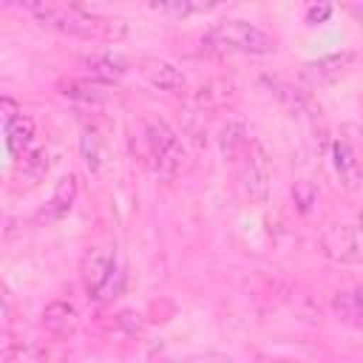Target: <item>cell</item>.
Masks as SVG:
<instances>
[{
    "mask_svg": "<svg viewBox=\"0 0 363 363\" xmlns=\"http://www.w3.org/2000/svg\"><path fill=\"white\" fill-rule=\"evenodd\" d=\"M142 136H145L147 153H150V159L156 164V173L162 179H173L187 167V150H184L179 133L164 119L147 116L145 128H142Z\"/></svg>",
    "mask_w": 363,
    "mask_h": 363,
    "instance_id": "6da1fadb",
    "label": "cell"
},
{
    "mask_svg": "<svg viewBox=\"0 0 363 363\" xmlns=\"http://www.w3.org/2000/svg\"><path fill=\"white\" fill-rule=\"evenodd\" d=\"M207 40L216 48L241 51V54H272L275 51V40L264 28H258L247 20H221L210 28Z\"/></svg>",
    "mask_w": 363,
    "mask_h": 363,
    "instance_id": "7a4b0ae2",
    "label": "cell"
},
{
    "mask_svg": "<svg viewBox=\"0 0 363 363\" xmlns=\"http://www.w3.org/2000/svg\"><path fill=\"white\" fill-rule=\"evenodd\" d=\"M320 252L337 264H363V230L354 224H329L320 233Z\"/></svg>",
    "mask_w": 363,
    "mask_h": 363,
    "instance_id": "3957f363",
    "label": "cell"
},
{
    "mask_svg": "<svg viewBox=\"0 0 363 363\" xmlns=\"http://www.w3.org/2000/svg\"><path fill=\"white\" fill-rule=\"evenodd\" d=\"M119 267H116V258H113V252L108 250V247H94V250H88L85 252V258H82V267H79V278H82V286H85V292H88V298H99V292H102V286L108 284V278L116 272Z\"/></svg>",
    "mask_w": 363,
    "mask_h": 363,
    "instance_id": "277c9868",
    "label": "cell"
},
{
    "mask_svg": "<svg viewBox=\"0 0 363 363\" xmlns=\"http://www.w3.org/2000/svg\"><path fill=\"white\" fill-rule=\"evenodd\" d=\"M31 14H34V20H37L40 26H45V28H51V31H60V34H65V37L88 40V37L94 34L91 23H88L85 17H79V14L68 11V9H60V6H54V3H45V6H40V9L31 11Z\"/></svg>",
    "mask_w": 363,
    "mask_h": 363,
    "instance_id": "5b68a950",
    "label": "cell"
},
{
    "mask_svg": "<svg viewBox=\"0 0 363 363\" xmlns=\"http://www.w3.org/2000/svg\"><path fill=\"white\" fill-rule=\"evenodd\" d=\"M354 57L349 54V51H343V54H332V57H320V60H315V62H306L303 68H301V79L309 85V88H326V85H332L343 71H346V65L352 62Z\"/></svg>",
    "mask_w": 363,
    "mask_h": 363,
    "instance_id": "8992f818",
    "label": "cell"
},
{
    "mask_svg": "<svg viewBox=\"0 0 363 363\" xmlns=\"http://www.w3.org/2000/svg\"><path fill=\"white\" fill-rule=\"evenodd\" d=\"M142 74H145V79H147L153 88L167 91V94H182V91L187 88V77L182 74V68H176L173 62L159 60V57L142 60Z\"/></svg>",
    "mask_w": 363,
    "mask_h": 363,
    "instance_id": "52a82bcc",
    "label": "cell"
},
{
    "mask_svg": "<svg viewBox=\"0 0 363 363\" xmlns=\"http://www.w3.org/2000/svg\"><path fill=\"white\" fill-rule=\"evenodd\" d=\"M79 326V312L71 301H51L45 309H43V329L54 337H71Z\"/></svg>",
    "mask_w": 363,
    "mask_h": 363,
    "instance_id": "ba28073f",
    "label": "cell"
},
{
    "mask_svg": "<svg viewBox=\"0 0 363 363\" xmlns=\"http://www.w3.org/2000/svg\"><path fill=\"white\" fill-rule=\"evenodd\" d=\"M77 190H79V184H77V176L74 173H68V176H62L60 182H57V187H54V193H51V201L40 210V221H57V218H62L71 207H74V199H77Z\"/></svg>",
    "mask_w": 363,
    "mask_h": 363,
    "instance_id": "9c48e42d",
    "label": "cell"
},
{
    "mask_svg": "<svg viewBox=\"0 0 363 363\" xmlns=\"http://www.w3.org/2000/svg\"><path fill=\"white\" fill-rule=\"evenodd\" d=\"M267 179H269V170H267V159L264 153L247 156V167L241 170V190L250 201H264L267 199Z\"/></svg>",
    "mask_w": 363,
    "mask_h": 363,
    "instance_id": "30bf717a",
    "label": "cell"
},
{
    "mask_svg": "<svg viewBox=\"0 0 363 363\" xmlns=\"http://www.w3.org/2000/svg\"><path fill=\"white\" fill-rule=\"evenodd\" d=\"M218 150L227 162H241L250 156L252 150V142H250V133L241 122H227L218 133Z\"/></svg>",
    "mask_w": 363,
    "mask_h": 363,
    "instance_id": "8fae6325",
    "label": "cell"
},
{
    "mask_svg": "<svg viewBox=\"0 0 363 363\" xmlns=\"http://www.w3.org/2000/svg\"><path fill=\"white\" fill-rule=\"evenodd\" d=\"M332 312L337 315V320L363 329V284L335 292L332 295Z\"/></svg>",
    "mask_w": 363,
    "mask_h": 363,
    "instance_id": "7c38bea8",
    "label": "cell"
},
{
    "mask_svg": "<svg viewBox=\"0 0 363 363\" xmlns=\"http://www.w3.org/2000/svg\"><path fill=\"white\" fill-rule=\"evenodd\" d=\"M85 65V71L99 79V82H111V79H119L125 71H128V62L116 54H91V57H82L79 60Z\"/></svg>",
    "mask_w": 363,
    "mask_h": 363,
    "instance_id": "4fadbf2b",
    "label": "cell"
},
{
    "mask_svg": "<svg viewBox=\"0 0 363 363\" xmlns=\"http://www.w3.org/2000/svg\"><path fill=\"white\" fill-rule=\"evenodd\" d=\"M332 159H335V170H337V176L343 182V187L346 190H354L360 184V164H357L354 153L349 150V145L337 139L332 145Z\"/></svg>",
    "mask_w": 363,
    "mask_h": 363,
    "instance_id": "5bb4252c",
    "label": "cell"
},
{
    "mask_svg": "<svg viewBox=\"0 0 363 363\" xmlns=\"http://www.w3.org/2000/svg\"><path fill=\"white\" fill-rule=\"evenodd\" d=\"M6 142L14 153H28L31 150V142H34V122L31 116L20 113L17 119H11L6 125Z\"/></svg>",
    "mask_w": 363,
    "mask_h": 363,
    "instance_id": "9a60e30c",
    "label": "cell"
},
{
    "mask_svg": "<svg viewBox=\"0 0 363 363\" xmlns=\"http://www.w3.org/2000/svg\"><path fill=\"white\" fill-rule=\"evenodd\" d=\"M60 94L62 96H71V99H79V102H102L105 99V91L99 85V79H65L60 82Z\"/></svg>",
    "mask_w": 363,
    "mask_h": 363,
    "instance_id": "2e32d148",
    "label": "cell"
},
{
    "mask_svg": "<svg viewBox=\"0 0 363 363\" xmlns=\"http://www.w3.org/2000/svg\"><path fill=\"white\" fill-rule=\"evenodd\" d=\"M20 173H23V179L28 184H37L40 179H45V173H48V153L40 150V147H31L28 153H23Z\"/></svg>",
    "mask_w": 363,
    "mask_h": 363,
    "instance_id": "e0dca14e",
    "label": "cell"
},
{
    "mask_svg": "<svg viewBox=\"0 0 363 363\" xmlns=\"http://www.w3.org/2000/svg\"><path fill=\"white\" fill-rule=\"evenodd\" d=\"M292 201L298 204L301 213H309V210L318 204V190H315V184L306 182V179L295 182V187H292Z\"/></svg>",
    "mask_w": 363,
    "mask_h": 363,
    "instance_id": "ac0fdd59",
    "label": "cell"
},
{
    "mask_svg": "<svg viewBox=\"0 0 363 363\" xmlns=\"http://www.w3.org/2000/svg\"><path fill=\"white\" fill-rule=\"evenodd\" d=\"M329 14H332V3L329 0H306L303 3V17H306L309 26H318V23L329 20Z\"/></svg>",
    "mask_w": 363,
    "mask_h": 363,
    "instance_id": "d6986e66",
    "label": "cell"
},
{
    "mask_svg": "<svg viewBox=\"0 0 363 363\" xmlns=\"http://www.w3.org/2000/svg\"><path fill=\"white\" fill-rule=\"evenodd\" d=\"M147 3L159 11H167V14H190L193 11L190 0H147Z\"/></svg>",
    "mask_w": 363,
    "mask_h": 363,
    "instance_id": "ffe728a7",
    "label": "cell"
},
{
    "mask_svg": "<svg viewBox=\"0 0 363 363\" xmlns=\"http://www.w3.org/2000/svg\"><path fill=\"white\" fill-rule=\"evenodd\" d=\"M82 156H85V164L91 170L99 167V147H96V136L94 133H85L82 136Z\"/></svg>",
    "mask_w": 363,
    "mask_h": 363,
    "instance_id": "44dd1931",
    "label": "cell"
},
{
    "mask_svg": "<svg viewBox=\"0 0 363 363\" xmlns=\"http://www.w3.org/2000/svg\"><path fill=\"white\" fill-rule=\"evenodd\" d=\"M0 113H3L6 125H9V122H11V119H17L23 111H20V105H17L11 96H3V99H0Z\"/></svg>",
    "mask_w": 363,
    "mask_h": 363,
    "instance_id": "7402d4cb",
    "label": "cell"
},
{
    "mask_svg": "<svg viewBox=\"0 0 363 363\" xmlns=\"http://www.w3.org/2000/svg\"><path fill=\"white\" fill-rule=\"evenodd\" d=\"M340 6H343V9H349L357 20H363V0H340Z\"/></svg>",
    "mask_w": 363,
    "mask_h": 363,
    "instance_id": "603a6c76",
    "label": "cell"
},
{
    "mask_svg": "<svg viewBox=\"0 0 363 363\" xmlns=\"http://www.w3.org/2000/svg\"><path fill=\"white\" fill-rule=\"evenodd\" d=\"M11 3H17V6H23V9H28V11H37V9L45 6L48 0H11Z\"/></svg>",
    "mask_w": 363,
    "mask_h": 363,
    "instance_id": "cb8c5ba5",
    "label": "cell"
},
{
    "mask_svg": "<svg viewBox=\"0 0 363 363\" xmlns=\"http://www.w3.org/2000/svg\"><path fill=\"white\" fill-rule=\"evenodd\" d=\"M221 0H204V6H218Z\"/></svg>",
    "mask_w": 363,
    "mask_h": 363,
    "instance_id": "d4e9b609",
    "label": "cell"
},
{
    "mask_svg": "<svg viewBox=\"0 0 363 363\" xmlns=\"http://www.w3.org/2000/svg\"><path fill=\"white\" fill-rule=\"evenodd\" d=\"M357 227H360V230H363V213H360V216H357Z\"/></svg>",
    "mask_w": 363,
    "mask_h": 363,
    "instance_id": "484cf974",
    "label": "cell"
}]
</instances>
